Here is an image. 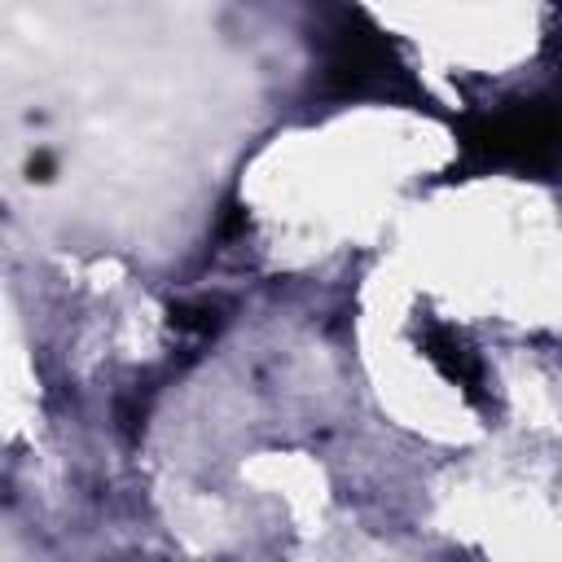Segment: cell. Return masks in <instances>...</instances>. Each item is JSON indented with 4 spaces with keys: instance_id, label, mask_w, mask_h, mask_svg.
Returning <instances> with one entry per match:
<instances>
[{
    "instance_id": "6da1fadb",
    "label": "cell",
    "mask_w": 562,
    "mask_h": 562,
    "mask_svg": "<svg viewBox=\"0 0 562 562\" xmlns=\"http://www.w3.org/2000/svg\"><path fill=\"white\" fill-rule=\"evenodd\" d=\"M461 171H518L553 180L562 171V92L509 101L479 114L461 132Z\"/></svg>"
},
{
    "instance_id": "7a4b0ae2",
    "label": "cell",
    "mask_w": 562,
    "mask_h": 562,
    "mask_svg": "<svg viewBox=\"0 0 562 562\" xmlns=\"http://www.w3.org/2000/svg\"><path fill=\"white\" fill-rule=\"evenodd\" d=\"M325 88L347 101L426 105V92L404 66L400 48L360 9H342L325 26Z\"/></svg>"
},
{
    "instance_id": "3957f363",
    "label": "cell",
    "mask_w": 562,
    "mask_h": 562,
    "mask_svg": "<svg viewBox=\"0 0 562 562\" xmlns=\"http://www.w3.org/2000/svg\"><path fill=\"white\" fill-rule=\"evenodd\" d=\"M413 338H417V347H422V356L474 404V408H487L492 404V382H487V369H483V360H479V351L465 342V334H457L452 325H443V321H435V316H422L417 321V329H413Z\"/></svg>"
},
{
    "instance_id": "277c9868",
    "label": "cell",
    "mask_w": 562,
    "mask_h": 562,
    "mask_svg": "<svg viewBox=\"0 0 562 562\" xmlns=\"http://www.w3.org/2000/svg\"><path fill=\"white\" fill-rule=\"evenodd\" d=\"M171 329H176V334H189V338L215 334V329H220V303H206V299L176 303V307H171Z\"/></svg>"
},
{
    "instance_id": "5b68a950",
    "label": "cell",
    "mask_w": 562,
    "mask_h": 562,
    "mask_svg": "<svg viewBox=\"0 0 562 562\" xmlns=\"http://www.w3.org/2000/svg\"><path fill=\"white\" fill-rule=\"evenodd\" d=\"M31 176H35V180H48V158H35V162H31Z\"/></svg>"
},
{
    "instance_id": "8992f818",
    "label": "cell",
    "mask_w": 562,
    "mask_h": 562,
    "mask_svg": "<svg viewBox=\"0 0 562 562\" xmlns=\"http://www.w3.org/2000/svg\"><path fill=\"white\" fill-rule=\"evenodd\" d=\"M558 4H562V0H558Z\"/></svg>"
}]
</instances>
